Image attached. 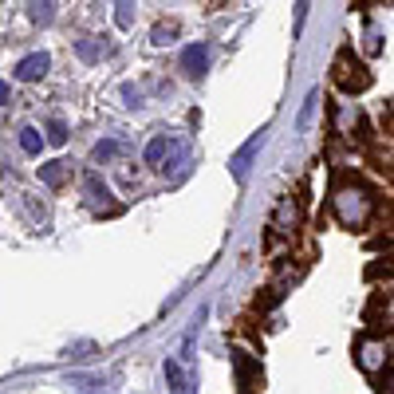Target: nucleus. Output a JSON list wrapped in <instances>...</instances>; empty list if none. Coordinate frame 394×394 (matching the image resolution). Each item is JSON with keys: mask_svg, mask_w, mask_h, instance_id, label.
Returning a JSON list of instances; mask_svg holds the SVG:
<instances>
[{"mask_svg": "<svg viewBox=\"0 0 394 394\" xmlns=\"http://www.w3.org/2000/svg\"><path fill=\"white\" fill-rule=\"evenodd\" d=\"M331 209H335V217H339V225H347V229H363V225L375 217V193H371L359 178L343 181V186L331 189Z\"/></svg>", "mask_w": 394, "mask_h": 394, "instance_id": "obj_1", "label": "nucleus"}, {"mask_svg": "<svg viewBox=\"0 0 394 394\" xmlns=\"http://www.w3.org/2000/svg\"><path fill=\"white\" fill-rule=\"evenodd\" d=\"M331 83L339 87V91H347V95H359V91L371 87V71H367V63L355 60L351 48H343V52L335 55V63H331Z\"/></svg>", "mask_w": 394, "mask_h": 394, "instance_id": "obj_2", "label": "nucleus"}, {"mask_svg": "<svg viewBox=\"0 0 394 394\" xmlns=\"http://www.w3.org/2000/svg\"><path fill=\"white\" fill-rule=\"evenodd\" d=\"M300 229V197H280L272 209V221H268V249H276L280 240H292Z\"/></svg>", "mask_w": 394, "mask_h": 394, "instance_id": "obj_3", "label": "nucleus"}, {"mask_svg": "<svg viewBox=\"0 0 394 394\" xmlns=\"http://www.w3.org/2000/svg\"><path fill=\"white\" fill-rule=\"evenodd\" d=\"M260 142H265V130H257V134H252L249 142H245V146L237 150V154H233L229 170H233V178H237V181H245V178H249V166H252V158H257Z\"/></svg>", "mask_w": 394, "mask_h": 394, "instance_id": "obj_4", "label": "nucleus"}, {"mask_svg": "<svg viewBox=\"0 0 394 394\" xmlns=\"http://www.w3.org/2000/svg\"><path fill=\"white\" fill-rule=\"evenodd\" d=\"M181 71L189 79H201L209 71V48L206 43H189L186 52H181Z\"/></svg>", "mask_w": 394, "mask_h": 394, "instance_id": "obj_5", "label": "nucleus"}, {"mask_svg": "<svg viewBox=\"0 0 394 394\" xmlns=\"http://www.w3.org/2000/svg\"><path fill=\"white\" fill-rule=\"evenodd\" d=\"M178 138H170V134H154L150 138V142H146V150H142V158H146V166H162L166 158L174 154V150H178Z\"/></svg>", "mask_w": 394, "mask_h": 394, "instance_id": "obj_6", "label": "nucleus"}, {"mask_svg": "<svg viewBox=\"0 0 394 394\" xmlns=\"http://www.w3.org/2000/svg\"><path fill=\"white\" fill-rule=\"evenodd\" d=\"M48 68H52V60H48L43 52H32V55H24V60L16 63V79H24V83H36V79L48 75Z\"/></svg>", "mask_w": 394, "mask_h": 394, "instance_id": "obj_7", "label": "nucleus"}, {"mask_svg": "<svg viewBox=\"0 0 394 394\" xmlns=\"http://www.w3.org/2000/svg\"><path fill=\"white\" fill-rule=\"evenodd\" d=\"M83 189L91 193V201H95V209H99V213H119V206H111V189L99 181V174H87Z\"/></svg>", "mask_w": 394, "mask_h": 394, "instance_id": "obj_8", "label": "nucleus"}, {"mask_svg": "<svg viewBox=\"0 0 394 394\" xmlns=\"http://www.w3.org/2000/svg\"><path fill=\"white\" fill-rule=\"evenodd\" d=\"M68 178H71V162H43L40 166V181L48 189H60Z\"/></svg>", "mask_w": 394, "mask_h": 394, "instance_id": "obj_9", "label": "nucleus"}, {"mask_svg": "<svg viewBox=\"0 0 394 394\" xmlns=\"http://www.w3.org/2000/svg\"><path fill=\"white\" fill-rule=\"evenodd\" d=\"M28 16H32V24L48 28L55 20V4L52 0H32V4H28Z\"/></svg>", "mask_w": 394, "mask_h": 394, "instance_id": "obj_10", "label": "nucleus"}, {"mask_svg": "<svg viewBox=\"0 0 394 394\" xmlns=\"http://www.w3.org/2000/svg\"><path fill=\"white\" fill-rule=\"evenodd\" d=\"M111 52V43H95V40H75V55L83 63H95L99 55H107Z\"/></svg>", "mask_w": 394, "mask_h": 394, "instance_id": "obj_11", "label": "nucleus"}, {"mask_svg": "<svg viewBox=\"0 0 394 394\" xmlns=\"http://www.w3.org/2000/svg\"><path fill=\"white\" fill-rule=\"evenodd\" d=\"M40 146H43V134L36 127L20 130V150H24V154H40Z\"/></svg>", "mask_w": 394, "mask_h": 394, "instance_id": "obj_12", "label": "nucleus"}, {"mask_svg": "<svg viewBox=\"0 0 394 394\" xmlns=\"http://www.w3.org/2000/svg\"><path fill=\"white\" fill-rule=\"evenodd\" d=\"M115 154H119V142H115V138H103V142H95L91 162H111Z\"/></svg>", "mask_w": 394, "mask_h": 394, "instance_id": "obj_13", "label": "nucleus"}, {"mask_svg": "<svg viewBox=\"0 0 394 394\" xmlns=\"http://www.w3.org/2000/svg\"><path fill=\"white\" fill-rule=\"evenodd\" d=\"M115 24L119 28L134 24V0H115Z\"/></svg>", "mask_w": 394, "mask_h": 394, "instance_id": "obj_14", "label": "nucleus"}, {"mask_svg": "<svg viewBox=\"0 0 394 394\" xmlns=\"http://www.w3.org/2000/svg\"><path fill=\"white\" fill-rule=\"evenodd\" d=\"M150 40H154L158 48H166V43H174V40H178V24H174V20H170V24H158L154 32H150Z\"/></svg>", "mask_w": 394, "mask_h": 394, "instance_id": "obj_15", "label": "nucleus"}, {"mask_svg": "<svg viewBox=\"0 0 394 394\" xmlns=\"http://www.w3.org/2000/svg\"><path fill=\"white\" fill-rule=\"evenodd\" d=\"M48 142H52V146H63V142H68V127H63L60 119L48 122Z\"/></svg>", "mask_w": 394, "mask_h": 394, "instance_id": "obj_16", "label": "nucleus"}, {"mask_svg": "<svg viewBox=\"0 0 394 394\" xmlns=\"http://www.w3.org/2000/svg\"><path fill=\"white\" fill-rule=\"evenodd\" d=\"M367 52H371V55H378V52H383V40H378V32H375V28H367Z\"/></svg>", "mask_w": 394, "mask_h": 394, "instance_id": "obj_17", "label": "nucleus"}, {"mask_svg": "<svg viewBox=\"0 0 394 394\" xmlns=\"http://www.w3.org/2000/svg\"><path fill=\"white\" fill-rule=\"evenodd\" d=\"M122 99H127V107H142V95H138V91H134V87H130V83L122 87Z\"/></svg>", "mask_w": 394, "mask_h": 394, "instance_id": "obj_18", "label": "nucleus"}, {"mask_svg": "<svg viewBox=\"0 0 394 394\" xmlns=\"http://www.w3.org/2000/svg\"><path fill=\"white\" fill-rule=\"evenodd\" d=\"M367 276H371V280H378V276H386V280H390V265H383V260H378V265L367 268Z\"/></svg>", "mask_w": 394, "mask_h": 394, "instance_id": "obj_19", "label": "nucleus"}, {"mask_svg": "<svg viewBox=\"0 0 394 394\" xmlns=\"http://www.w3.org/2000/svg\"><path fill=\"white\" fill-rule=\"evenodd\" d=\"M378 122H383V134H386V142H390V103L383 107V115H378Z\"/></svg>", "mask_w": 394, "mask_h": 394, "instance_id": "obj_20", "label": "nucleus"}, {"mask_svg": "<svg viewBox=\"0 0 394 394\" xmlns=\"http://www.w3.org/2000/svg\"><path fill=\"white\" fill-rule=\"evenodd\" d=\"M304 16H308V0H300V4H296V32L304 28Z\"/></svg>", "mask_w": 394, "mask_h": 394, "instance_id": "obj_21", "label": "nucleus"}, {"mask_svg": "<svg viewBox=\"0 0 394 394\" xmlns=\"http://www.w3.org/2000/svg\"><path fill=\"white\" fill-rule=\"evenodd\" d=\"M312 107H316V95H308V103H304V111H300V122L312 119Z\"/></svg>", "mask_w": 394, "mask_h": 394, "instance_id": "obj_22", "label": "nucleus"}, {"mask_svg": "<svg viewBox=\"0 0 394 394\" xmlns=\"http://www.w3.org/2000/svg\"><path fill=\"white\" fill-rule=\"evenodd\" d=\"M367 4H390V0H351V9H367Z\"/></svg>", "mask_w": 394, "mask_h": 394, "instance_id": "obj_23", "label": "nucleus"}, {"mask_svg": "<svg viewBox=\"0 0 394 394\" xmlns=\"http://www.w3.org/2000/svg\"><path fill=\"white\" fill-rule=\"evenodd\" d=\"M9 99H12V95H9V83H4V79H0V103L9 107Z\"/></svg>", "mask_w": 394, "mask_h": 394, "instance_id": "obj_24", "label": "nucleus"}]
</instances>
